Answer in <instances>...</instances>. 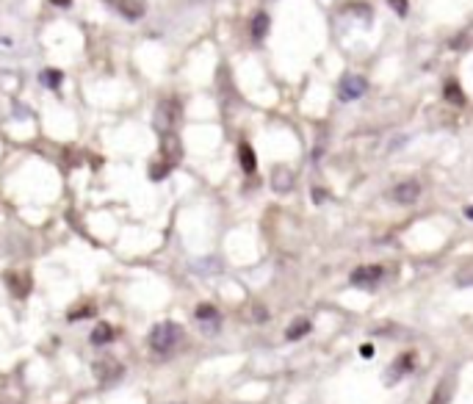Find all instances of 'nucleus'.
Wrapping results in <instances>:
<instances>
[{
  "label": "nucleus",
  "instance_id": "nucleus-1",
  "mask_svg": "<svg viewBox=\"0 0 473 404\" xmlns=\"http://www.w3.org/2000/svg\"><path fill=\"white\" fill-rule=\"evenodd\" d=\"M183 332L174 321H164V324H155L152 332H149V346L155 349L158 354H169L180 344Z\"/></svg>",
  "mask_w": 473,
  "mask_h": 404
},
{
  "label": "nucleus",
  "instance_id": "nucleus-2",
  "mask_svg": "<svg viewBox=\"0 0 473 404\" xmlns=\"http://www.w3.org/2000/svg\"><path fill=\"white\" fill-rule=\"evenodd\" d=\"M158 127L164 130V133H169V130H174L177 127V122H180V102L174 100V97H166V100L158 102Z\"/></svg>",
  "mask_w": 473,
  "mask_h": 404
},
{
  "label": "nucleus",
  "instance_id": "nucleus-3",
  "mask_svg": "<svg viewBox=\"0 0 473 404\" xmlns=\"http://www.w3.org/2000/svg\"><path fill=\"white\" fill-rule=\"evenodd\" d=\"M382 277H385V269H382V266H360V269L351 272L349 280H351V285H357V288H376Z\"/></svg>",
  "mask_w": 473,
  "mask_h": 404
},
{
  "label": "nucleus",
  "instance_id": "nucleus-4",
  "mask_svg": "<svg viewBox=\"0 0 473 404\" xmlns=\"http://www.w3.org/2000/svg\"><path fill=\"white\" fill-rule=\"evenodd\" d=\"M161 155H164V161H166V164H172V166L180 161L183 147H180V139L174 136V130H169V133H164V136H161Z\"/></svg>",
  "mask_w": 473,
  "mask_h": 404
},
{
  "label": "nucleus",
  "instance_id": "nucleus-5",
  "mask_svg": "<svg viewBox=\"0 0 473 404\" xmlns=\"http://www.w3.org/2000/svg\"><path fill=\"white\" fill-rule=\"evenodd\" d=\"M114 11H119L122 17L127 20H139V17H144V3L142 0H105Z\"/></svg>",
  "mask_w": 473,
  "mask_h": 404
},
{
  "label": "nucleus",
  "instance_id": "nucleus-6",
  "mask_svg": "<svg viewBox=\"0 0 473 404\" xmlns=\"http://www.w3.org/2000/svg\"><path fill=\"white\" fill-rule=\"evenodd\" d=\"M341 100H357L363 92H366V78L360 75H344L341 80Z\"/></svg>",
  "mask_w": 473,
  "mask_h": 404
},
{
  "label": "nucleus",
  "instance_id": "nucleus-7",
  "mask_svg": "<svg viewBox=\"0 0 473 404\" xmlns=\"http://www.w3.org/2000/svg\"><path fill=\"white\" fill-rule=\"evenodd\" d=\"M95 377L100 382H114V379L122 377V366L117 360H111V357H102L100 363H95Z\"/></svg>",
  "mask_w": 473,
  "mask_h": 404
},
{
  "label": "nucleus",
  "instance_id": "nucleus-8",
  "mask_svg": "<svg viewBox=\"0 0 473 404\" xmlns=\"http://www.w3.org/2000/svg\"><path fill=\"white\" fill-rule=\"evenodd\" d=\"M418 197H421V186H418L415 180H404V183H398L396 191H393V200L401 202V205H413Z\"/></svg>",
  "mask_w": 473,
  "mask_h": 404
},
{
  "label": "nucleus",
  "instance_id": "nucleus-9",
  "mask_svg": "<svg viewBox=\"0 0 473 404\" xmlns=\"http://www.w3.org/2000/svg\"><path fill=\"white\" fill-rule=\"evenodd\" d=\"M415 368V354L413 352H404V354H398V360L390 366V382H396V379H401V377H407L410 371Z\"/></svg>",
  "mask_w": 473,
  "mask_h": 404
},
{
  "label": "nucleus",
  "instance_id": "nucleus-10",
  "mask_svg": "<svg viewBox=\"0 0 473 404\" xmlns=\"http://www.w3.org/2000/svg\"><path fill=\"white\" fill-rule=\"evenodd\" d=\"M6 285L11 288V294L14 297H28V291H31V277L28 275H23V272H9L6 275Z\"/></svg>",
  "mask_w": 473,
  "mask_h": 404
},
{
  "label": "nucleus",
  "instance_id": "nucleus-11",
  "mask_svg": "<svg viewBox=\"0 0 473 404\" xmlns=\"http://www.w3.org/2000/svg\"><path fill=\"white\" fill-rule=\"evenodd\" d=\"M197 321L205 324V329H213L219 327V313H216V307L213 304H199L197 307Z\"/></svg>",
  "mask_w": 473,
  "mask_h": 404
},
{
  "label": "nucleus",
  "instance_id": "nucleus-12",
  "mask_svg": "<svg viewBox=\"0 0 473 404\" xmlns=\"http://www.w3.org/2000/svg\"><path fill=\"white\" fill-rule=\"evenodd\" d=\"M238 161H241V169H244L247 175H252V172L257 169V158H255V150L249 147L247 142H241V144H238Z\"/></svg>",
  "mask_w": 473,
  "mask_h": 404
},
{
  "label": "nucleus",
  "instance_id": "nucleus-13",
  "mask_svg": "<svg viewBox=\"0 0 473 404\" xmlns=\"http://www.w3.org/2000/svg\"><path fill=\"white\" fill-rule=\"evenodd\" d=\"M114 338H117V332H114L111 324H105V321H100L97 327H95V332H92V344H95V346H105V344H111Z\"/></svg>",
  "mask_w": 473,
  "mask_h": 404
},
{
  "label": "nucleus",
  "instance_id": "nucleus-14",
  "mask_svg": "<svg viewBox=\"0 0 473 404\" xmlns=\"http://www.w3.org/2000/svg\"><path fill=\"white\" fill-rule=\"evenodd\" d=\"M446 100L448 102H454V105H465V92L459 89V83L457 80H448L446 83Z\"/></svg>",
  "mask_w": 473,
  "mask_h": 404
},
{
  "label": "nucleus",
  "instance_id": "nucleus-15",
  "mask_svg": "<svg viewBox=\"0 0 473 404\" xmlns=\"http://www.w3.org/2000/svg\"><path fill=\"white\" fill-rule=\"evenodd\" d=\"M307 332H310V321H307V319H299V321H294V324L288 327L285 338H288V341H299V338H304Z\"/></svg>",
  "mask_w": 473,
  "mask_h": 404
},
{
  "label": "nucleus",
  "instance_id": "nucleus-16",
  "mask_svg": "<svg viewBox=\"0 0 473 404\" xmlns=\"http://www.w3.org/2000/svg\"><path fill=\"white\" fill-rule=\"evenodd\" d=\"M266 31H269V17H266V14H257V17L252 20V36H255V39H263Z\"/></svg>",
  "mask_w": 473,
  "mask_h": 404
},
{
  "label": "nucleus",
  "instance_id": "nucleus-17",
  "mask_svg": "<svg viewBox=\"0 0 473 404\" xmlns=\"http://www.w3.org/2000/svg\"><path fill=\"white\" fill-rule=\"evenodd\" d=\"M274 188H277V191H288V188H291V172H288V169H277Z\"/></svg>",
  "mask_w": 473,
  "mask_h": 404
},
{
  "label": "nucleus",
  "instance_id": "nucleus-18",
  "mask_svg": "<svg viewBox=\"0 0 473 404\" xmlns=\"http://www.w3.org/2000/svg\"><path fill=\"white\" fill-rule=\"evenodd\" d=\"M448 399H451V382H443V385L435 390V396H432L429 404H448Z\"/></svg>",
  "mask_w": 473,
  "mask_h": 404
},
{
  "label": "nucleus",
  "instance_id": "nucleus-19",
  "mask_svg": "<svg viewBox=\"0 0 473 404\" xmlns=\"http://www.w3.org/2000/svg\"><path fill=\"white\" fill-rule=\"evenodd\" d=\"M169 169H172V164H164V161H161V164H155V166L149 169V177H152V180H161V177L169 175Z\"/></svg>",
  "mask_w": 473,
  "mask_h": 404
},
{
  "label": "nucleus",
  "instance_id": "nucleus-20",
  "mask_svg": "<svg viewBox=\"0 0 473 404\" xmlns=\"http://www.w3.org/2000/svg\"><path fill=\"white\" fill-rule=\"evenodd\" d=\"M42 80H45L48 86H58V83H61V73H58V70H45V73H42Z\"/></svg>",
  "mask_w": 473,
  "mask_h": 404
},
{
  "label": "nucleus",
  "instance_id": "nucleus-21",
  "mask_svg": "<svg viewBox=\"0 0 473 404\" xmlns=\"http://www.w3.org/2000/svg\"><path fill=\"white\" fill-rule=\"evenodd\" d=\"M86 316H92V307H80V310H73V313H70V321L86 319Z\"/></svg>",
  "mask_w": 473,
  "mask_h": 404
},
{
  "label": "nucleus",
  "instance_id": "nucleus-22",
  "mask_svg": "<svg viewBox=\"0 0 473 404\" xmlns=\"http://www.w3.org/2000/svg\"><path fill=\"white\" fill-rule=\"evenodd\" d=\"M390 6L396 14H407V0H390Z\"/></svg>",
  "mask_w": 473,
  "mask_h": 404
},
{
  "label": "nucleus",
  "instance_id": "nucleus-23",
  "mask_svg": "<svg viewBox=\"0 0 473 404\" xmlns=\"http://www.w3.org/2000/svg\"><path fill=\"white\" fill-rule=\"evenodd\" d=\"M360 354H363V357H366V360H371V357H373V346H371V344H366V346H360Z\"/></svg>",
  "mask_w": 473,
  "mask_h": 404
},
{
  "label": "nucleus",
  "instance_id": "nucleus-24",
  "mask_svg": "<svg viewBox=\"0 0 473 404\" xmlns=\"http://www.w3.org/2000/svg\"><path fill=\"white\" fill-rule=\"evenodd\" d=\"M50 3H53V6H61V9H67L73 0H50Z\"/></svg>",
  "mask_w": 473,
  "mask_h": 404
}]
</instances>
